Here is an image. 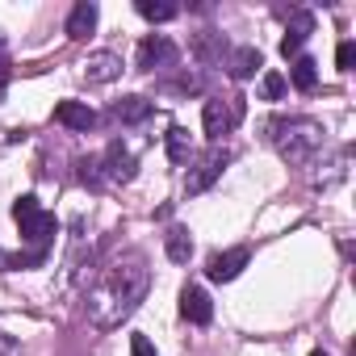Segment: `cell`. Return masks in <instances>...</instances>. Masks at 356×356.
Returning a JSON list of instances; mask_svg holds the SVG:
<instances>
[{"label": "cell", "instance_id": "12", "mask_svg": "<svg viewBox=\"0 0 356 356\" xmlns=\"http://www.w3.org/2000/svg\"><path fill=\"white\" fill-rule=\"evenodd\" d=\"M97 17H101V9L92 5V0H80V5L72 9V17H67V38L72 42H84L97 30Z\"/></svg>", "mask_w": 356, "mask_h": 356}, {"label": "cell", "instance_id": "8", "mask_svg": "<svg viewBox=\"0 0 356 356\" xmlns=\"http://www.w3.org/2000/svg\"><path fill=\"white\" fill-rule=\"evenodd\" d=\"M181 314H185L189 323L206 327V323L214 318V302H210V293H206L202 285H185V289H181Z\"/></svg>", "mask_w": 356, "mask_h": 356}, {"label": "cell", "instance_id": "23", "mask_svg": "<svg viewBox=\"0 0 356 356\" xmlns=\"http://www.w3.org/2000/svg\"><path fill=\"white\" fill-rule=\"evenodd\" d=\"M335 63H339V72H352V63H356V47H352V42H339Z\"/></svg>", "mask_w": 356, "mask_h": 356}, {"label": "cell", "instance_id": "6", "mask_svg": "<svg viewBox=\"0 0 356 356\" xmlns=\"http://www.w3.org/2000/svg\"><path fill=\"white\" fill-rule=\"evenodd\" d=\"M176 63V47L163 38V34H151L138 42V72H155V67H168Z\"/></svg>", "mask_w": 356, "mask_h": 356}, {"label": "cell", "instance_id": "16", "mask_svg": "<svg viewBox=\"0 0 356 356\" xmlns=\"http://www.w3.org/2000/svg\"><path fill=\"white\" fill-rule=\"evenodd\" d=\"M163 252H168L172 264H189V256H193V239H189V231H185V227H172V231L163 235Z\"/></svg>", "mask_w": 356, "mask_h": 356}, {"label": "cell", "instance_id": "26", "mask_svg": "<svg viewBox=\"0 0 356 356\" xmlns=\"http://www.w3.org/2000/svg\"><path fill=\"white\" fill-rule=\"evenodd\" d=\"M0 273H9V252H0Z\"/></svg>", "mask_w": 356, "mask_h": 356}, {"label": "cell", "instance_id": "15", "mask_svg": "<svg viewBox=\"0 0 356 356\" xmlns=\"http://www.w3.org/2000/svg\"><path fill=\"white\" fill-rule=\"evenodd\" d=\"M163 147H168V159H172V163H189V155H193V138H189L185 126H168Z\"/></svg>", "mask_w": 356, "mask_h": 356}, {"label": "cell", "instance_id": "13", "mask_svg": "<svg viewBox=\"0 0 356 356\" xmlns=\"http://www.w3.org/2000/svg\"><path fill=\"white\" fill-rule=\"evenodd\" d=\"M260 67H264V55H260L256 47H239V51H231V59H227V72H231L235 80H252Z\"/></svg>", "mask_w": 356, "mask_h": 356}, {"label": "cell", "instance_id": "5", "mask_svg": "<svg viewBox=\"0 0 356 356\" xmlns=\"http://www.w3.org/2000/svg\"><path fill=\"white\" fill-rule=\"evenodd\" d=\"M134 168H138V159H134L122 143H109V147H105V155H101V172H105V181L126 185V181H134Z\"/></svg>", "mask_w": 356, "mask_h": 356}, {"label": "cell", "instance_id": "2", "mask_svg": "<svg viewBox=\"0 0 356 356\" xmlns=\"http://www.w3.org/2000/svg\"><path fill=\"white\" fill-rule=\"evenodd\" d=\"M268 130H273V143H277L281 159H289V163H310V155L323 147V126L310 122V118H281Z\"/></svg>", "mask_w": 356, "mask_h": 356}, {"label": "cell", "instance_id": "14", "mask_svg": "<svg viewBox=\"0 0 356 356\" xmlns=\"http://www.w3.org/2000/svg\"><path fill=\"white\" fill-rule=\"evenodd\" d=\"M151 109H155V105H151L147 97H122V101L113 105V118H118V122H126V126H138V122H147V118H151Z\"/></svg>", "mask_w": 356, "mask_h": 356}, {"label": "cell", "instance_id": "17", "mask_svg": "<svg viewBox=\"0 0 356 356\" xmlns=\"http://www.w3.org/2000/svg\"><path fill=\"white\" fill-rule=\"evenodd\" d=\"M289 80H293V88H298V92H314V84H318V63H314L310 55H298V59H293Z\"/></svg>", "mask_w": 356, "mask_h": 356}, {"label": "cell", "instance_id": "25", "mask_svg": "<svg viewBox=\"0 0 356 356\" xmlns=\"http://www.w3.org/2000/svg\"><path fill=\"white\" fill-rule=\"evenodd\" d=\"M0 356H26V352H22V339H13V335H0Z\"/></svg>", "mask_w": 356, "mask_h": 356}, {"label": "cell", "instance_id": "11", "mask_svg": "<svg viewBox=\"0 0 356 356\" xmlns=\"http://www.w3.org/2000/svg\"><path fill=\"white\" fill-rule=\"evenodd\" d=\"M202 126H206V138L210 143H218L231 126H235V118H231V105L222 101V97H214V101H206V109H202Z\"/></svg>", "mask_w": 356, "mask_h": 356}, {"label": "cell", "instance_id": "20", "mask_svg": "<svg viewBox=\"0 0 356 356\" xmlns=\"http://www.w3.org/2000/svg\"><path fill=\"white\" fill-rule=\"evenodd\" d=\"M176 13L181 9H176L172 0H138V17H147V22H172Z\"/></svg>", "mask_w": 356, "mask_h": 356}, {"label": "cell", "instance_id": "18", "mask_svg": "<svg viewBox=\"0 0 356 356\" xmlns=\"http://www.w3.org/2000/svg\"><path fill=\"white\" fill-rule=\"evenodd\" d=\"M76 176H80V185H88V189H105L101 155H84V159H76Z\"/></svg>", "mask_w": 356, "mask_h": 356}, {"label": "cell", "instance_id": "4", "mask_svg": "<svg viewBox=\"0 0 356 356\" xmlns=\"http://www.w3.org/2000/svg\"><path fill=\"white\" fill-rule=\"evenodd\" d=\"M231 163V151L227 147H214L197 168H189V176H185V193L189 197H197V193H206L214 181H218V176H222V168Z\"/></svg>", "mask_w": 356, "mask_h": 356}, {"label": "cell", "instance_id": "27", "mask_svg": "<svg viewBox=\"0 0 356 356\" xmlns=\"http://www.w3.org/2000/svg\"><path fill=\"white\" fill-rule=\"evenodd\" d=\"M310 356H327V352H323V348H318V352H310Z\"/></svg>", "mask_w": 356, "mask_h": 356}, {"label": "cell", "instance_id": "24", "mask_svg": "<svg viewBox=\"0 0 356 356\" xmlns=\"http://www.w3.org/2000/svg\"><path fill=\"white\" fill-rule=\"evenodd\" d=\"M130 356H155L151 339H147V335H134V339H130Z\"/></svg>", "mask_w": 356, "mask_h": 356}, {"label": "cell", "instance_id": "22", "mask_svg": "<svg viewBox=\"0 0 356 356\" xmlns=\"http://www.w3.org/2000/svg\"><path fill=\"white\" fill-rule=\"evenodd\" d=\"M260 97L264 101H281L285 97V76L281 72H264L260 76Z\"/></svg>", "mask_w": 356, "mask_h": 356}, {"label": "cell", "instance_id": "21", "mask_svg": "<svg viewBox=\"0 0 356 356\" xmlns=\"http://www.w3.org/2000/svg\"><path fill=\"white\" fill-rule=\"evenodd\" d=\"M289 34L306 42V38L314 34V13H306V9H293V13H289Z\"/></svg>", "mask_w": 356, "mask_h": 356}, {"label": "cell", "instance_id": "1", "mask_svg": "<svg viewBox=\"0 0 356 356\" xmlns=\"http://www.w3.org/2000/svg\"><path fill=\"white\" fill-rule=\"evenodd\" d=\"M147 285H151V273H147L143 252H126V256H118L113 264L101 268V281L88 289L84 310L97 327H118L122 318H130L138 310Z\"/></svg>", "mask_w": 356, "mask_h": 356}, {"label": "cell", "instance_id": "28", "mask_svg": "<svg viewBox=\"0 0 356 356\" xmlns=\"http://www.w3.org/2000/svg\"><path fill=\"white\" fill-rule=\"evenodd\" d=\"M0 55H5V38H0Z\"/></svg>", "mask_w": 356, "mask_h": 356}, {"label": "cell", "instance_id": "19", "mask_svg": "<svg viewBox=\"0 0 356 356\" xmlns=\"http://www.w3.org/2000/svg\"><path fill=\"white\" fill-rule=\"evenodd\" d=\"M193 51H197L202 63H222L227 42H222V34H197V38H193Z\"/></svg>", "mask_w": 356, "mask_h": 356}, {"label": "cell", "instance_id": "10", "mask_svg": "<svg viewBox=\"0 0 356 356\" xmlns=\"http://www.w3.org/2000/svg\"><path fill=\"white\" fill-rule=\"evenodd\" d=\"M55 122L59 126H67V130H92L97 126V109H88L84 101H59L55 105Z\"/></svg>", "mask_w": 356, "mask_h": 356}, {"label": "cell", "instance_id": "3", "mask_svg": "<svg viewBox=\"0 0 356 356\" xmlns=\"http://www.w3.org/2000/svg\"><path fill=\"white\" fill-rule=\"evenodd\" d=\"M13 218H17V227H22V239L34 243V248H47V243L55 239V231H59L55 214H47L34 193H26V197L13 202Z\"/></svg>", "mask_w": 356, "mask_h": 356}, {"label": "cell", "instance_id": "9", "mask_svg": "<svg viewBox=\"0 0 356 356\" xmlns=\"http://www.w3.org/2000/svg\"><path fill=\"white\" fill-rule=\"evenodd\" d=\"M118 76H122V55H113V51L88 55V63H84V80L88 84H113Z\"/></svg>", "mask_w": 356, "mask_h": 356}, {"label": "cell", "instance_id": "7", "mask_svg": "<svg viewBox=\"0 0 356 356\" xmlns=\"http://www.w3.org/2000/svg\"><path fill=\"white\" fill-rule=\"evenodd\" d=\"M248 260H252V252H248V248H231V252H218V256L210 260L206 277H210V281H218V285H222V281H235V277L248 268Z\"/></svg>", "mask_w": 356, "mask_h": 356}]
</instances>
